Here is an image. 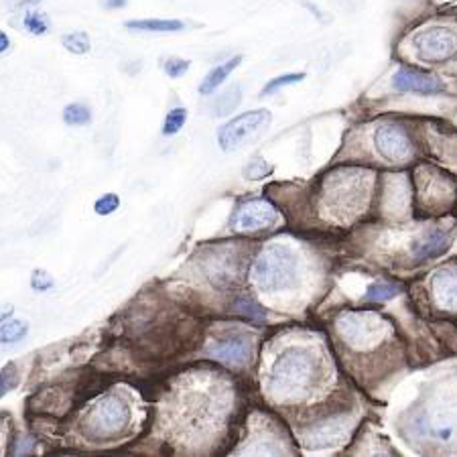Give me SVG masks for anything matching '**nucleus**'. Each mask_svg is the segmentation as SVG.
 <instances>
[{
  "mask_svg": "<svg viewBox=\"0 0 457 457\" xmlns=\"http://www.w3.org/2000/svg\"><path fill=\"white\" fill-rule=\"evenodd\" d=\"M320 368H317L315 356L307 350L291 348L283 352L275 360L269 376V386L283 399H299L313 390Z\"/></svg>",
  "mask_w": 457,
  "mask_h": 457,
  "instance_id": "nucleus-1",
  "label": "nucleus"
},
{
  "mask_svg": "<svg viewBox=\"0 0 457 457\" xmlns=\"http://www.w3.org/2000/svg\"><path fill=\"white\" fill-rule=\"evenodd\" d=\"M297 275V258L285 246L262 250L254 261L253 278L261 291L277 293L293 287Z\"/></svg>",
  "mask_w": 457,
  "mask_h": 457,
  "instance_id": "nucleus-2",
  "label": "nucleus"
},
{
  "mask_svg": "<svg viewBox=\"0 0 457 457\" xmlns=\"http://www.w3.org/2000/svg\"><path fill=\"white\" fill-rule=\"evenodd\" d=\"M411 49L417 62L444 65L457 59V29L447 25H431L412 33Z\"/></svg>",
  "mask_w": 457,
  "mask_h": 457,
  "instance_id": "nucleus-3",
  "label": "nucleus"
},
{
  "mask_svg": "<svg viewBox=\"0 0 457 457\" xmlns=\"http://www.w3.org/2000/svg\"><path fill=\"white\" fill-rule=\"evenodd\" d=\"M272 120V116L269 110H250L246 114H240L232 118L230 122L224 124L218 132V143L222 146V151L230 153L240 149L242 145L250 138L256 137L258 132H262L269 127Z\"/></svg>",
  "mask_w": 457,
  "mask_h": 457,
  "instance_id": "nucleus-4",
  "label": "nucleus"
},
{
  "mask_svg": "<svg viewBox=\"0 0 457 457\" xmlns=\"http://www.w3.org/2000/svg\"><path fill=\"white\" fill-rule=\"evenodd\" d=\"M90 429L102 437H112V435L122 433L130 423V409L118 396H106L92 409L87 417Z\"/></svg>",
  "mask_w": 457,
  "mask_h": 457,
  "instance_id": "nucleus-5",
  "label": "nucleus"
},
{
  "mask_svg": "<svg viewBox=\"0 0 457 457\" xmlns=\"http://www.w3.org/2000/svg\"><path fill=\"white\" fill-rule=\"evenodd\" d=\"M395 90L404 94H444L447 92V84L439 76L431 71L412 68V65H403V68L393 76Z\"/></svg>",
  "mask_w": 457,
  "mask_h": 457,
  "instance_id": "nucleus-6",
  "label": "nucleus"
},
{
  "mask_svg": "<svg viewBox=\"0 0 457 457\" xmlns=\"http://www.w3.org/2000/svg\"><path fill=\"white\" fill-rule=\"evenodd\" d=\"M277 220H278V213L269 202L250 200L236 210L232 218V226L245 232H254V230H267V228H272L277 224Z\"/></svg>",
  "mask_w": 457,
  "mask_h": 457,
  "instance_id": "nucleus-7",
  "label": "nucleus"
},
{
  "mask_svg": "<svg viewBox=\"0 0 457 457\" xmlns=\"http://www.w3.org/2000/svg\"><path fill=\"white\" fill-rule=\"evenodd\" d=\"M374 143L386 161H404L411 153V138L407 130L396 127V124H386V127L376 130Z\"/></svg>",
  "mask_w": 457,
  "mask_h": 457,
  "instance_id": "nucleus-8",
  "label": "nucleus"
},
{
  "mask_svg": "<svg viewBox=\"0 0 457 457\" xmlns=\"http://www.w3.org/2000/svg\"><path fill=\"white\" fill-rule=\"evenodd\" d=\"M210 353L228 366H245L253 356V344L245 336H228L213 342Z\"/></svg>",
  "mask_w": 457,
  "mask_h": 457,
  "instance_id": "nucleus-9",
  "label": "nucleus"
},
{
  "mask_svg": "<svg viewBox=\"0 0 457 457\" xmlns=\"http://www.w3.org/2000/svg\"><path fill=\"white\" fill-rule=\"evenodd\" d=\"M441 305L457 309V270H441L433 281Z\"/></svg>",
  "mask_w": 457,
  "mask_h": 457,
  "instance_id": "nucleus-10",
  "label": "nucleus"
},
{
  "mask_svg": "<svg viewBox=\"0 0 457 457\" xmlns=\"http://www.w3.org/2000/svg\"><path fill=\"white\" fill-rule=\"evenodd\" d=\"M240 63H242V55H236V57H232V59H228V62L216 65V68H213V70L208 73V76L204 78V82H202V86H200V94L210 96V94L216 92L218 87L226 82V78L230 76V73H232L236 68H238Z\"/></svg>",
  "mask_w": 457,
  "mask_h": 457,
  "instance_id": "nucleus-11",
  "label": "nucleus"
},
{
  "mask_svg": "<svg viewBox=\"0 0 457 457\" xmlns=\"http://www.w3.org/2000/svg\"><path fill=\"white\" fill-rule=\"evenodd\" d=\"M447 248H449V236L441 230H433L429 232L427 238L419 242L415 248V256L419 261H429V258L444 254Z\"/></svg>",
  "mask_w": 457,
  "mask_h": 457,
  "instance_id": "nucleus-12",
  "label": "nucleus"
},
{
  "mask_svg": "<svg viewBox=\"0 0 457 457\" xmlns=\"http://www.w3.org/2000/svg\"><path fill=\"white\" fill-rule=\"evenodd\" d=\"M127 29H132V31H151V33H175L181 31L183 25L181 21H159V19H143V21H127Z\"/></svg>",
  "mask_w": 457,
  "mask_h": 457,
  "instance_id": "nucleus-13",
  "label": "nucleus"
},
{
  "mask_svg": "<svg viewBox=\"0 0 457 457\" xmlns=\"http://www.w3.org/2000/svg\"><path fill=\"white\" fill-rule=\"evenodd\" d=\"M29 334L27 321L21 320H4L0 323V344H17L25 340Z\"/></svg>",
  "mask_w": 457,
  "mask_h": 457,
  "instance_id": "nucleus-14",
  "label": "nucleus"
},
{
  "mask_svg": "<svg viewBox=\"0 0 457 457\" xmlns=\"http://www.w3.org/2000/svg\"><path fill=\"white\" fill-rule=\"evenodd\" d=\"M240 102H242V87L232 86L230 90H226L222 96H218L216 102H213V108H216L218 116H226L234 112Z\"/></svg>",
  "mask_w": 457,
  "mask_h": 457,
  "instance_id": "nucleus-15",
  "label": "nucleus"
},
{
  "mask_svg": "<svg viewBox=\"0 0 457 457\" xmlns=\"http://www.w3.org/2000/svg\"><path fill=\"white\" fill-rule=\"evenodd\" d=\"M62 43H63V47L68 49L70 54H73V55H84L92 47L90 37H87L84 31H76V33L65 35L63 39H62Z\"/></svg>",
  "mask_w": 457,
  "mask_h": 457,
  "instance_id": "nucleus-16",
  "label": "nucleus"
},
{
  "mask_svg": "<svg viewBox=\"0 0 457 457\" xmlns=\"http://www.w3.org/2000/svg\"><path fill=\"white\" fill-rule=\"evenodd\" d=\"M92 120V110L86 104H70L63 110V122L70 127H82Z\"/></svg>",
  "mask_w": 457,
  "mask_h": 457,
  "instance_id": "nucleus-17",
  "label": "nucleus"
},
{
  "mask_svg": "<svg viewBox=\"0 0 457 457\" xmlns=\"http://www.w3.org/2000/svg\"><path fill=\"white\" fill-rule=\"evenodd\" d=\"M187 122V110L186 108H173L169 110V114L165 116L163 122V135L165 137H173L183 129V124Z\"/></svg>",
  "mask_w": 457,
  "mask_h": 457,
  "instance_id": "nucleus-18",
  "label": "nucleus"
},
{
  "mask_svg": "<svg viewBox=\"0 0 457 457\" xmlns=\"http://www.w3.org/2000/svg\"><path fill=\"white\" fill-rule=\"evenodd\" d=\"M303 79H305V73L303 71H299V73H285V76H278L275 79H270V82L262 87L261 94L262 96H269V94L277 92V90H283V87H287V86L303 82Z\"/></svg>",
  "mask_w": 457,
  "mask_h": 457,
  "instance_id": "nucleus-19",
  "label": "nucleus"
},
{
  "mask_svg": "<svg viewBox=\"0 0 457 457\" xmlns=\"http://www.w3.org/2000/svg\"><path fill=\"white\" fill-rule=\"evenodd\" d=\"M401 287L399 285H390V283H378V285H372L370 289H368L364 301H386V299H393L396 293H399Z\"/></svg>",
  "mask_w": 457,
  "mask_h": 457,
  "instance_id": "nucleus-20",
  "label": "nucleus"
},
{
  "mask_svg": "<svg viewBox=\"0 0 457 457\" xmlns=\"http://www.w3.org/2000/svg\"><path fill=\"white\" fill-rule=\"evenodd\" d=\"M23 25L31 35H46L49 29V21L43 12H27Z\"/></svg>",
  "mask_w": 457,
  "mask_h": 457,
  "instance_id": "nucleus-21",
  "label": "nucleus"
},
{
  "mask_svg": "<svg viewBox=\"0 0 457 457\" xmlns=\"http://www.w3.org/2000/svg\"><path fill=\"white\" fill-rule=\"evenodd\" d=\"M17 385H19L17 366H14V364L4 366L3 370H0V399H3L4 395H9Z\"/></svg>",
  "mask_w": 457,
  "mask_h": 457,
  "instance_id": "nucleus-22",
  "label": "nucleus"
},
{
  "mask_svg": "<svg viewBox=\"0 0 457 457\" xmlns=\"http://www.w3.org/2000/svg\"><path fill=\"white\" fill-rule=\"evenodd\" d=\"M118 208H120V197L116 194L102 195L100 200L94 204V212L98 213V216H110V213H114Z\"/></svg>",
  "mask_w": 457,
  "mask_h": 457,
  "instance_id": "nucleus-23",
  "label": "nucleus"
},
{
  "mask_svg": "<svg viewBox=\"0 0 457 457\" xmlns=\"http://www.w3.org/2000/svg\"><path fill=\"white\" fill-rule=\"evenodd\" d=\"M189 65H191V62H187V59H181V57H169L167 62L163 63V70H165V73H167L169 78L177 79V78L186 76V73L189 71Z\"/></svg>",
  "mask_w": 457,
  "mask_h": 457,
  "instance_id": "nucleus-24",
  "label": "nucleus"
},
{
  "mask_svg": "<svg viewBox=\"0 0 457 457\" xmlns=\"http://www.w3.org/2000/svg\"><path fill=\"white\" fill-rule=\"evenodd\" d=\"M31 287L37 293H46L51 289V287H54V277H51L47 270L35 269L31 275Z\"/></svg>",
  "mask_w": 457,
  "mask_h": 457,
  "instance_id": "nucleus-25",
  "label": "nucleus"
},
{
  "mask_svg": "<svg viewBox=\"0 0 457 457\" xmlns=\"http://www.w3.org/2000/svg\"><path fill=\"white\" fill-rule=\"evenodd\" d=\"M236 309H238L240 313H245L246 317H253V320H264V309L250 299H240L238 303H236Z\"/></svg>",
  "mask_w": 457,
  "mask_h": 457,
  "instance_id": "nucleus-26",
  "label": "nucleus"
},
{
  "mask_svg": "<svg viewBox=\"0 0 457 457\" xmlns=\"http://www.w3.org/2000/svg\"><path fill=\"white\" fill-rule=\"evenodd\" d=\"M264 173H270V167L264 169L262 161H256V163H253L248 169H245V175L250 177V179H258V177H262Z\"/></svg>",
  "mask_w": 457,
  "mask_h": 457,
  "instance_id": "nucleus-27",
  "label": "nucleus"
},
{
  "mask_svg": "<svg viewBox=\"0 0 457 457\" xmlns=\"http://www.w3.org/2000/svg\"><path fill=\"white\" fill-rule=\"evenodd\" d=\"M9 47H11L9 35H6L4 31H0V54H4V51H9Z\"/></svg>",
  "mask_w": 457,
  "mask_h": 457,
  "instance_id": "nucleus-28",
  "label": "nucleus"
},
{
  "mask_svg": "<svg viewBox=\"0 0 457 457\" xmlns=\"http://www.w3.org/2000/svg\"><path fill=\"white\" fill-rule=\"evenodd\" d=\"M37 3H41V0H11V4L14 9H23V6H33Z\"/></svg>",
  "mask_w": 457,
  "mask_h": 457,
  "instance_id": "nucleus-29",
  "label": "nucleus"
},
{
  "mask_svg": "<svg viewBox=\"0 0 457 457\" xmlns=\"http://www.w3.org/2000/svg\"><path fill=\"white\" fill-rule=\"evenodd\" d=\"M12 312H14L12 305H0V323H3L4 320H9Z\"/></svg>",
  "mask_w": 457,
  "mask_h": 457,
  "instance_id": "nucleus-30",
  "label": "nucleus"
},
{
  "mask_svg": "<svg viewBox=\"0 0 457 457\" xmlns=\"http://www.w3.org/2000/svg\"><path fill=\"white\" fill-rule=\"evenodd\" d=\"M127 4V0H104L106 9H122Z\"/></svg>",
  "mask_w": 457,
  "mask_h": 457,
  "instance_id": "nucleus-31",
  "label": "nucleus"
}]
</instances>
